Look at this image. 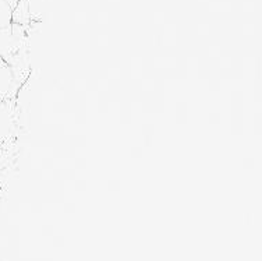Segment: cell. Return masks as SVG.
<instances>
[{"instance_id":"6da1fadb","label":"cell","mask_w":262,"mask_h":261,"mask_svg":"<svg viewBox=\"0 0 262 261\" xmlns=\"http://www.w3.org/2000/svg\"><path fill=\"white\" fill-rule=\"evenodd\" d=\"M15 78L10 65L0 57V104L11 96L14 91Z\"/></svg>"},{"instance_id":"7a4b0ae2","label":"cell","mask_w":262,"mask_h":261,"mask_svg":"<svg viewBox=\"0 0 262 261\" xmlns=\"http://www.w3.org/2000/svg\"><path fill=\"white\" fill-rule=\"evenodd\" d=\"M13 129V108L9 99L0 104V146L7 141Z\"/></svg>"},{"instance_id":"3957f363","label":"cell","mask_w":262,"mask_h":261,"mask_svg":"<svg viewBox=\"0 0 262 261\" xmlns=\"http://www.w3.org/2000/svg\"><path fill=\"white\" fill-rule=\"evenodd\" d=\"M11 14H13V9H11L9 3L6 0H0V28H6L11 25Z\"/></svg>"}]
</instances>
